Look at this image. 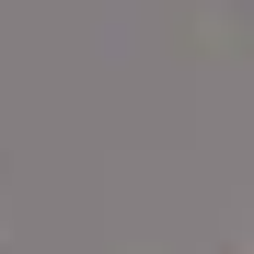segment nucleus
Masks as SVG:
<instances>
[]
</instances>
